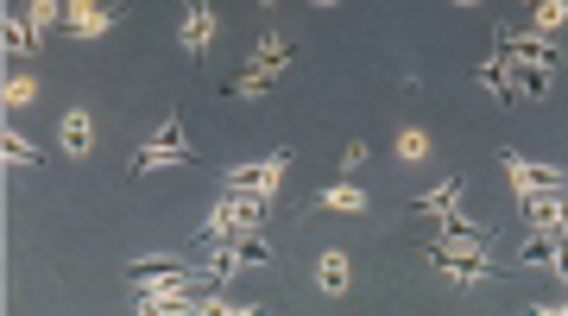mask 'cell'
Masks as SVG:
<instances>
[{
	"instance_id": "6da1fadb",
	"label": "cell",
	"mask_w": 568,
	"mask_h": 316,
	"mask_svg": "<svg viewBox=\"0 0 568 316\" xmlns=\"http://www.w3.org/2000/svg\"><path fill=\"white\" fill-rule=\"evenodd\" d=\"M499 165H505V177H512L518 196H531V190H568V165H537V158H518V152H499Z\"/></svg>"
},
{
	"instance_id": "7a4b0ae2",
	"label": "cell",
	"mask_w": 568,
	"mask_h": 316,
	"mask_svg": "<svg viewBox=\"0 0 568 316\" xmlns=\"http://www.w3.org/2000/svg\"><path fill=\"white\" fill-rule=\"evenodd\" d=\"M284 165H291L284 152H272L266 165H234V171H221V190H259V196H278Z\"/></svg>"
},
{
	"instance_id": "3957f363",
	"label": "cell",
	"mask_w": 568,
	"mask_h": 316,
	"mask_svg": "<svg viewBox=\"0 0 568 316\" xmlns=\"http://www.w3.org/2000/svg\"><path fill=\"white\" fill-rule=\"evenodd\" d=\"M57 146H64L70 158H89V146H95V121H89V108H64V121H57Z\"/></svg>"
},
{
	"instance_id": "277c9868",
	"label": "cell",
	"mask_w": 568,
	"mask_h": 316,
	"mask_svg": "<svg viewBox=\"0 0 568 316\" xmlns=\"http://www.w3.org/2000/svg\"><path fill=\"white\" fill-rule=\"evenodd\" d=\"M316 209H329V215H367V190H360L354 177H341V184H329L316 196Z\"/></svg>"
},
{
	"instance_id": "5b68a950",
	"label": "cell",
	"mask_w": 568,
	"mask_h": 316,
	"mask_svg": "<svg viewBox=\"0 0 568 316\" xmlns=\"http://www.w3.org/2000/svg\"><path fill=\"white\" fill-rule=\"evenodd\" d=\"M436 247H449V253H480V247H486V234L468 222V215H455V209H449V215H442V241H436Z\"/></svg>"
},
{
	"instance_id": "8992f818",
	"label": "cell",
	"mask_w": 568,
	"mask_h": 316,
	"mask_svg": "<svg viewBox=\"0 0 568 316\" xmlns=\"http://www.w3.org/2000/svg\"><path fill=\"white\" fill-rule=\"evenodd\" d=\"M215 32H221L215 7H190V19H184V51H190V57H202V51L215 45Z\"/></svg>"
},
{
	"instance_id": "52a82bcc",
	"label": "cell",
	"mask_w": 568,
	"mask_h": 316,
	"mask_svg": "<svg viewBox=\"0 0 568 316\" xmlns=\"http://www.w3.org/2000/svg\"><path fill=\"white\" fill-rule=\"evenodd\" d=\"M348 279H354V272H348V253H341V247L316 253V285L329 291V298H341V291H348Z\"/></svg>"
},
{
	"instance_id": "ba28073f",
	"label": "cell",
	"mask_w": 568,
	"mask_h": 316,
	"mask_svg": "<svg viewBox=\"0 0 568 316\" xmlns=\"http://www.w3.org/2000/svg\"><path fill=\"white\" fill-rule=\"evenodd\" d=\"M499 45H505V38H499ZM505 51H512V45H505ZM512 64H518V95H524V102H543V89H550V64H531V57H518V51H512Z\"/></svg>"
},
{
	"instance_id": "9c48e42d",
	"label": "cell",
	"mask_w": 568,
	"mask_h": 316,
	"mask_svg": "<svg viewBox=\"0 0 568 316\" xmlns=\"http://www.w3.org/2000/svg\"><path fill=\"white\" fill-rule=\"evenodd\" d=\"M158 165H190V152H177V146H165V140H146L133 152V177H146V171H158Z\"/></svg>"
},
{
	"instance_id": "30bf717a",
	"label": "cell",
	"mask_w": 568,
	"mask_h": 316,
	"mask_svg": "<svg viewBox=\"0 0 568 316\" xmlns=\"http://www.w3.org/2000/svg\"><path fill=\"white\" fill-rule=\"evenodd\" d=\"M278 76H284V64H253V70H240L234 83H228V95H266Z\"/></svg>"
},
{
	"instance_id": "8fae6325",
	"label": "cell",
	"mask_w": 568,
	"mask_h": 316,
	"mask_svg": "<svg viewBox=\"0 0 568 316\" xmlns=\"http://www.w3.org/2000/svg\"><path fill=\"white\" fill-rule=\"evenodd\" d=\"M455 196H461V177H449V184H436L430 196H417V215H449V209H455Z\"/></svg>"
},
{
	"instance_id": "7c38bea8",
	"label": "cell",
	"mask_w": 568,
	"mask_h": 316,
	"mask_svg": "<svg viewBox=\"0 0 568 316\" xmlns=\"http://www.w3.org/2000/svg\"><path fill=\"white\" fill-rule=\"evenodd\" d=\"M0 102H7L13 114L32 108V102H38V83H32V76H7V95H0Z\"/></svg>"
},
{
	"instance_id": "4fadbf2b",
	"label": "cell",
	"mask_w": 568,
	"mask_h": 316,
	"mask_svg": "<svg viewBox=\"0 0 568 316\" xmlns=\"http://www.w3.org/2000/svg\"><path fill=\"white\" fill-rule=\"evenodd\" d=\"M531 13H537V32H562L568 26V0H537Z\"/></svg>"
},
{
	"instance_id": "5bb4252c",
	"label": "cell",
	"mask_w": 568,
	"mask_h": 316,
	"mask_svg": "<svg viewBox=\"0 0 568 316\" xmlns=\"http://www.w3.org/2000/svg\"><path fill=\"white\" fill-rule=\"evenodd\" d=\"M0 152H7V165H38V158H45V152H38L32 140H19L13 127H7V140H0Z\"/></svg>"
},
{
	"instance_id": "9a60e30c",
	"label": "cell",
	"mask_w": 568,
	"mask_h": 316,
	"mask_svg": "<svg viewBox=\"0 0 568 316\" xmlns=\"http://www.w3.org/2000/svg\"><path fill=\"white\" fill-rule=\"evenodd\" d=\"M398 158H411V165H417V158H430V133H423V127H404V133H398Z\"/></svg>"
},
{
	"instance_id": "2e32d148",
	"label": "cell",
	"mask_w": 568,
	"mask_h": 316,
	"mask_svg": "<svg viewBox=\"0 0 568 316\" xmlns=\"http://www.w3.org/2000/svg\"><path fill=\"white\" fill-rule=\"evenodd\" d=\"M7 51H38L32 19H13V13H7Z\"/></svg>"
},
{
	"instance_id": "e0dca14e",
	"label": "cell",
	"mask_w": 568,
	"mask_h": 316,
	"mask_svg": "<svg viewBox=\"0 0 568 316\" xmlns=\"http://www.w3.org/2000/svg\"><path fill=\"white\" fill-rule=\"evenodd\" d=\"M26 19H32V32L45 38V32L57 26V0H26Z\"/></svg>"
},
{
	"instance_id": "ac0fdd59",
	"label": "cell",
	"mask_w": 568,
	"mask_h": 316,
	"mask_svg": "<svg viewBox=\"0 0 568 316\" xmlns=\"http://www.w3.org/2000/svg\"><path fill=\"white\" fill-rule=\"evenodd\" d=\"M114 19H127V7H114V13H95V19H83V26H76V38H101L114 26Z\"/></svg>"
},
{
	"instance_id": "d6986e66",
	"label": "cell",
	"mask_w": 568,
	"mask_h": 316,
	"mask_svg": "<svg viewBox=\"0 0 568 316\" xmlns=\"http://www.w3.org/2000/svg\"><path fill=\"white\" fill-rule=\"evenodd\" d=\"M101 7H95V0H64V26L76 32V26H83V19H95Z\"/></svg>"
},
{
	"instance_id": "ffe728a7",
	"label": "cell",
	"mask_w": 568,
	"mask_h": 316,
	"mask_svg": "<svg viewBox=\"0 0 568 316\" xmlns=\"http://www.w3.org/2000/svg\"><path fill=\"white\" fill-rule=\"evenodd\" d=\"M259 64H291V45L284 38H259Z\"/></svg>"
},
{
	"instance_id": "44dd1931",
	"label": "cell",
	"mask_w": 568,
	"mask_h": 316,
	"mask_svg": "<svg viewBox=\"0 0 568 316\" xmlns=\"http://www.w3.org/2000/svg\"><path fill=\"white\" fill-rule=\"evenodd\" d=\"M360 165H367V140H348V152H341V177H354Z\"/></svg>"
},
{
	"instance_id": "7402d4cb",
	"label": "cell",
	"mask_w": 568,
	"mask_h": 316,
	"mask_svg": "<svg viewBox=\"0 0 568 316\" xmlns=\"http://www.w3.org/2000/svg\"><path fill=\"white\" fill-rule=\"evenodd\" d=\"M316 7H335V0H316Z\"/></svg>"
},
{
	"instance_id": "603a6c76",
	"label": "cell",
	"mask_w": 568,
	"mask_h": 316,
	"mask_svg": "<svg viewBox=\"0 0 568 316\" xmlns=\"http://www.w3.org/2000/svg\"><path fill=\"white\" fill-rule=\"evenodd\" d=\"M455 7H474V0H455Z\"/></svg>"
},
{
	"instance_id": "cb8c5ba5",
	"label": "cell",
	"mask_w": 568,
	"mask_h": 316,
	"mask_svg": "<svg viewBox=\"0 0 568 316\" xmlns=\"http://www.w3.org/2000/svg\"><path fill=\"white\" fill-rule=\"evenodd\" d=\"M259 7H272V0H259Z\"/></svg>"
}]
</instances>
